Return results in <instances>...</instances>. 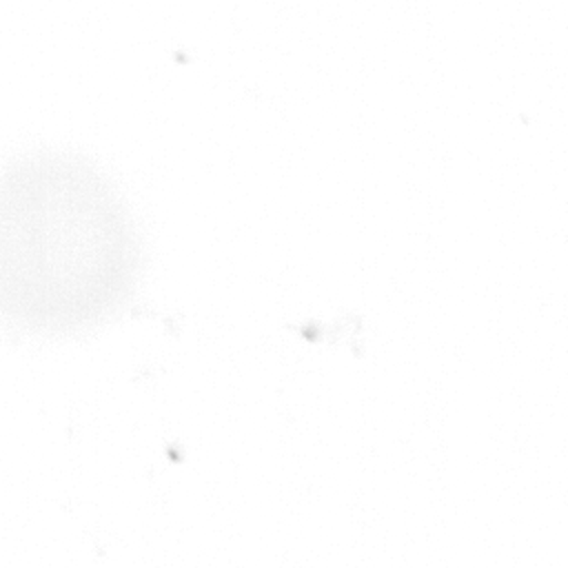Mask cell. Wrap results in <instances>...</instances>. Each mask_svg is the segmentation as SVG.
Instances as JSON below:
<instances>
[{
    "label": "cell",
    "instance_id": "1",
    "mask_svg": "<svg viewBox=\"0 0 568 568\" xmlns=\"http://www.w3.org/2000/svg\"><path fill=\"white\" fill-rule=\"evenodd\" d=\"M2 315L31 335H75L118 315L142 273V240L91 162L38 151L2 175Z\"/></svg>",
    "mask_w": 568,
    "mask_h": 568
}]
</instances>
